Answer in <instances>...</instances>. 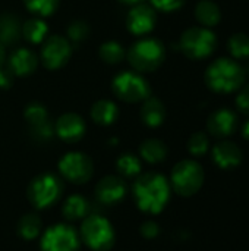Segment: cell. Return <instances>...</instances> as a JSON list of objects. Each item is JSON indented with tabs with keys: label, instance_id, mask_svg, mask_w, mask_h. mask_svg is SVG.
<instances>
[{
	"label": "cell",
	"instance_id": "6",
	"mask_svg": "<svg viewBox=\"0 0 249 251\" xmlns=\"http://www.w3.org/2000/svg\"><path fill=\"white\" fill-rule=\"evenodd\" d=\"M113 94L125 103H141L151 96V87L142 74L122 71L112 81Z\"/></svg>",
	"mask_w": 249,
	"mask_h": 251
},
{
	"label": "cell",
	"instance_id": "23",
	"mask_svg": "<svg viewBox=\"0 0 249 251\" xmlns=\"http://www.w3.org/2000/svg\"><path fill=\"white\" fill-rule=\"evenodd\" d=\"M48 26L43 18H31L22 25V35L23 38L31 44H40L43 43L48 35Z\"/></svg>",
	"mask_w": 249,
	"mask_h": 251
},
{
	"label": "cell",
	"instance_id": "26",
	"mask_svg": "<svg viewBox=\"0 0 249 251\" xmlns=\"http://www.w3.org/2000/svg\"><path fill=\"white\" fill-rule=\"evenodd\" d=\"M16 231H18L21 238H23L26 241H31V240L38 237V234L41 231V221H40V218L37 215L28 213V215L22 216L18 221Z\"/></svg>",
	"mask_w": 249,
	"mask_h": 251
},
{
	"label": "cell",
	"instance_id": "10",
	"mask_svg": "<svg viewBox=\"0 0 249 251\" xmlns=\"http://www.w3.org/2000/svg\"><path fill=\"white\" fill-rule=\"evenodd\" d=\"M59 171L65 179L79 185L91 179L94 174V165L87 154L81 151H70L60 159Z\"/></svg>",
	"mask_w": 249,
	"mask_h": 251
},
{
	"label": "cell",
	"instance_id": "39",
	"mask_svg": "<svg viewBox=\"0 0 249 251\" xmlns=\"http://www.w3.org/2000/svg\"><path fill=\"white\" fill-rule=\"evenodd\" d=\"M4 59H6V51H4V47H3V44L0 43V66L4 63Z\"/></svg>",
	"mask_w": 249,
	"mask_h": 251
},
{
	"label": "cell",
	"instance_id": "16",
	"mask_svg": "<svg viewBox=\"0 0 249 251\" xmlns=\"http://www.w3.org/2000/svg\"><path fill=\"white\" fill-rule=\"evenodd\" d=\"M211 156H213L214 163L220 169H225V171L238 168L242 163V159H244V153H242L241 147L236 143L230 141V140L219 141L213 147Z\"/></svg>",
	"mask_w": 249,
	"mask_h": 251
},
{
	"label": "cell",
	"instance_id": "35",
	"mask_svg": "<svg viewBox=\"0 0 249 251\" xmlns=\"http://www.w3.org/2000/svg\"><path fill=\"white\" fill-rule=\"evenodd\" d=\"M236 107L244 115H249V84H244L238 90L236 96Z\"/></svg>",
	"mask_w": 249,
	"mask_h": 251
},
{
	"label": "cell",
	"instance_id": "33",
	"mask_svg": "<svg viewBox=\"0 0 249 251\" xmlns=\"http://www.w3.org/2000/svg\"><path fill=\"white\" fill-rule=\"evenodd\" d=\"M31 135L40 141H47L54 135V125L50 122V119L38 125H34L31 126Z\"/></svg>",
	"mask_w": 249,
	"mask_h": 251
},
{
	"label": "cell",
	"instance_id": "8",
	"mask_svg": "<svg viewBox=\"0 0 249 251\" xmlns=\"http://www.w3.org/2000/svg\"><path fill=\"white\" fill-rule=\"evenodd\" d=\"M81 237L84 243L94 251H109L113 249L116 234L112 224L103 216H87L81 225Z\"/></svg>",
	"mask_w": 249,
	"mask_h": 251
},
{
	"label": "cell",
	"instance_id": "27",
	"mask_svg": "<svg viewBox=\"0 0 249 251\" xmlns=\"http://www.w3.org/2000/svg\"><path fill=\"white\" fill-rule=\"evenodd\" d=\"M227 50L235 60L249 59V35L245 32H236L227 40Z\"/></svg>",
	"mask_w": 249,
	"mask_h": 251
},
{
	"label": "cell",
	"instance_id": "17",
	"mask_svg": "<svg viewBox=\"0 0 249 251\" xmlns=\"http://www.w3.org/2000/svg\"><path fill=\"white\" fill-rule=\"evenodd\" d=\"M7 66L10 68L15 76H28L37 71L38 57L32 50L26 47H21V49H16L9 56Z\"/></svg>",
	"mask_w": 249,
	"mask_h": 251
},
{
	"label": "cell",
	"instance_id": "7",
	"mask_svg": "<svg viewBox=\"0 0 249 251\" xmlns=\"http://www.w3.org/2000/svg\"><path fill=\"white\" fill-rule=\"evenodd\" d=\"M63 185L57 175L54 174H40L37 175L26 188V197L35 209H47L56 204L62 196Z\"/></svg>",
	"mask_w": 249,
	"mask_h": 251
},
{
	"label": "cell",
	"instance_id": "37",
	"mask_svg": "<svg viewBox=\"0 0 249 251\" xmlns=\"http://www.w3.org/2000/svg\"><path fill=\"white\" fill-rule=\"evenodd\" d=\"M13 78H15V75L10 71V68L7 66V63H3L0 66V88H3V90L9 88L13 84Z\"/></svg>",
	"mask_w": 249,
	"mask_h": 251
},
{
	"label": "cell",
	"instance_id": "9",
	"mask_svg": "<svg viewBox=\"0 0 249 251\" xmlns=\"http://www.w3.org/2000/svg\"><path fill=\"white\" fill-rule=\"evenodd\" d=\"M72 56V44L66 37L50 35L41 43L40 59L45 69L57 71L63 68Z\"/></svg>",
	"mask_w": 249,
	"mask_h": 251
},
{
	"label": "cell",
	"instance_id": "40",
	"mask_svg": "<svg viewBox=\"0 0 249 251\" xmlns=\"http://www.w3.org/2000/svg\"><path fill=\"white\" fill-rule=\"evenodd\" d=\"M122 3H126V4H136V3H141L142 0H120Z\"/></svg>",
	"mask_w": 249,
	"mask_h": 251
},
{
	"label": "cell",
	"instance_id": "30",
	"mask_svg": "<svg viewBox=\"0 0 249 251\" xmlns=\"http://www.w3.org/2000/svg\"><path fill=\"white\" fill-rule=\"evenodd\" d=\"M90 25L82 21V19H76V21H72L68 28H66V34H68V40L75 44H79L82 41H85L88 37H90Z\"/></svg>",
	"mask_w": 249,
	"mask_h": 251
},
{
	"label": "cell",
	"instance_id": "19",
	"mask_svg": "<svg viewBox=\"0 0 249 251\" xmlns=\"http://www.w3.org/2000/svg\"><path fill=\"white\" fill-rule=\"evenodd\" d=\"M195 18L201 26L213 28L222 21V9L213 0H200L195 6Z\"/></svg>",
	"mask_w": 249,
	"mask_h": 251
},
{
	"label": "cell",
	"instance_id": "11",
	"mask_svg": "<svg viewBox=\"0 0 249 251\" xmlns=\"http://www.w3.org/2000/svg\"><path fill=\"white\" fill-rule=\"evenodd\" d=\"M40 247L41 251H79L81 241L72 226L57 224L44 232Z\"/></svg>",
	"mask_w": 249,
	"mask_h": 251
},
{
	"label": "cell",
	"instance_id": "21",
	"mask_svg": "<svg viewBox=\"0 0 249 251\" xmlns=\"http://www.w3.org/2000/svg\"><path fill=\"white\" fill-rule=\"evenodd\" d=\"M139 154L145 162H148L151 165H157V163H161L166 160V157L169 154V149L161 140L148 138V140L142 141V144L139 146Z\"/></svg>",
	"mask_w": 249,
	"mask_h": 251
},
{
	"label": "cell",
	"instance_id": "4",
	"mask_svg": "<svg viewBox=\"0 0 249 251\" xmlns=\"http://www.w3.org/2000/svg\"><path fill=\"white\" fill-rule=\"evenodd\" d=\"M205 179L203 166L192 159H185L176 163L170 174V187L181 197L197 194Z\"/></svg>",
	"mask_w": 249,
	"mask_h": 251
},
{
	"label": "cell",
	"instance_id": "38",
	"mask_svg": "<svg viewBox=\"0 0 249 251\" xmlns=\"http://www.w3.org/2000/svg\"><path fill=\"white\" fill-rule=\"evenodd\" d=\"M241 134H242V137H244L247 141H249V119L244 122V125H242V128H241Z\"/></svg>",
	"mask_w": 249,
	"mask_h": 251
},
{
	"label": "cell",
	"instance_id": "25",
	"mask_svg": "<svg viewBox=\"0 0 249 251\" xmlns=\"http://www.w3.org/2000/svg\"><path fill=\"white\" fill-rule=\"evenodd\" d=\"M98 56H100V59H101L104 63L116 65V63H120V62L125 59L126 50H125V47H123L119 41L109 40V41H104V43L100 46Z\"/></svg>",
	"mask_w": 249,
	"mask_h": 251
},
{
	"label": "cell",
	"instance_id": "14",
	"mask_svg": "<svg viewBox=\"0 0 249 251\" xmlns=\"http://www.w3.org/2000/svg\"><path fill=\"white\" fill-rule=\"evenodd\" d=\"M87 125L78 113H63L54 124V134L65 143H78L84 138Z\"/></svg>",
	"mask_w": 249,
	"mask_h": 251
},
{
	"label": "cell",
	"instance_id": "32",
	"mask_svg": "<svg viewBox=\"0 0 249 251\" xmlns=\"http://www.w3.org/2000/svg\"><path fill=\"white\" fill-rule=\"evenodd\" d=\"M210 149V140L205 132H195L188 140V150L192 156L201 157Z\"/></svg>",
	"mask_w": 249,
	"mask_h": 251
},
{
	"label": "cell",
	"instance_id": "31",
	"mask_svg": "<svg viewBox=\"0 0 249 251\" xmlns=\"http://www.w3.org/2000/svg\"><path fill=\"white\" fill-rule=\"evenodd\" d=\"M23 118L29 124V126H34V125L48 121V112L44 104H41L38 101H32L25 107Z\"/></svg>",
	"mask_w": 249,
	"mask_h": 251
},
{
	"label": "cell",
	"instance_id": "3",
	"mask_svg": "<svg viewBox=\"0 0 249 251\" xmlns=\"http://www.w3.org/2000/svg\"><path fill=\"white\" fill-rule=\"evenodd\" d=\"M129 65L139 74L157 71L166 59V47L158 38L142 37L126 51Z\"/></svg>",
	"mask_w": 249,
	"mask_h": 251
},
{
	"label": "cell",
	"instance_id": "13",
	"mask_svg": "<svg viewBox=\"0 0 249 251\" xmlns=\"http://www.w3.org/2000/svg\"><path fill=\"white\" fill-rule=\"evenodd\" d=\"M238 128H239V118L232 109L227 107L214 110L207 119L208 134L220 140H226L227 137L233 135Z\"/></svg>",
	"mask_w": 249,
	"mask_h": 251
},
{
	"label": "cell",
	"instance_id": "5",
	"mask_svg": "<svg viewBox=\"0 0 249 251\" xmlns=\"http://www.w3.org/2000/svg\"><path fill=\"white\" fill-rule=\"evenodd\" d=\"M183 54L192 60H203L210 57L217 47V37L211 28L191 26L182 35L179 41Z\"/></svg>",
	"mask_w": 249,
	"mask_h": 251
},
{
	"label": "cell",
	"instance_id": "36",
	"mask_svg": "<svg viewBox=\"0 0 249 251\" xmlns=\"http://www.w3.org/2000/svg\"><path fill=\"white\" fill-rule=\"evenodd\" d=\"M160 234V226L154 221H147L141 225V235L147 240H153Z\"/></svg>",
	"mask_w": 249,
	"mask_h": 251
},
{
	"label": "cell",
	"instance_id": "12",
	"mask_svg": "<svg viewBox=\"0 0 249 251\" xmlns=\"http://www.w3.org/2000/svg\"><path fill=\"white\" fill-rule=\"evenodd\" d=\"M157 24V10L147 3H136L126 15V28L136 37L150 34Z\"/></svg>",
	"mask_w": 249,
	"mask_h": 251
},
{
	"label": "cell",
	"instance_id": "1",
	"mask_svg": "<svg viewBox=\"0 0 249 251\" xmlns=\"http://www.w3.org/2000/svg\"><path fill=\"white\" fill-rule=\"evenodd\" d=\"M170 190L172 187L166 176L157 172H147L138 175L132 187V194L139 210L158 215L170 200Z\"/></svg>",
	"mask_w": 249,
	"mask_h": 251
},
{
	"label": "cell",
	"instance_id": "24",
	"mask_svg": "<svg viewBox=\"0 0 249 251\" xmlns=\"http://www.w3.org/2000/svg\"><path fill=\"white\" fill-rule=\"evenodd\" d=\"M88 210H90L88 201L79 194H73V196L68 197L62 207V213L68 221L84 219V218H87Z\"/></svg>",
	"mask_w": 249,
	"mask_h": 251
},
{
	"label": "cell",
	"instance_id": "2",
	"mask_svg": "<svg viewBox=\"0 0 249 251\" xmlns=\"http://www.w3.org/2000/svg\"><path fill=\"white\" fill-rule=\"evenodd\" d=\"M207 87L219 94H230L238 91L247 79L242 65L230 57H219L211 62L204 75Z\"/></svg>",
	"mask_w": 249,
	"mask_h": 251
},
{
	"label": "cell",
	"instance_id": "34",
	"mask_svg": "<svg viewBox=\"0 0 249 251\" xmlns=\"http://www.w3.org/2000/svg\"><path fill=\"white\" fill-rule=\"evenodd\" d=\"M151 6L158 10V12H164V13H172L176 12L179 9H182L186 3V0H150Z\"/></svg>",
	"mask_w": 249,
	"mask_h": 251
},
{
	"label": "cell",
	"instance_id": "18",
	"mask_svg": "<svg viewBox=\"0 0 249 251\" xmlns=\"http://www.w3.org/2000/svg\"><path fill=\"white\" fill-rule=\"evenodd\" d=\"M139 115H141V121L147 126L157 128V126H160L166 121L167 112H166L164 103L158 97L150 96L148 99L144 100Z\"/></svg>",
	"mask_w": 249,
	"mask_h": 251
},
{
	"label": "cell",
	"instance_id": "20",
	"mask_svg": "<svg viewBox=\"0 0 249 251\" xmlns=\"http://www.w3.org/2000/svg\"><path fill=\"white\" fill-rule=\"evenodd\" d=\"M91 118L100 126H109L119 118V107L112 100H98L91 107Z\"/></svg>",
	"mask_w": 249,
	"mask_h": 251
},
{
	"label": "cell",
	"instance_id": "15",
	"mask_svg": "<svg viewBox=\"0 0 249 251\" xmlns=\"http://www.w3.org/2000/svg\"><path fill=\"white\" fill-rule=\"evenodd\" d=\"M128 185L123 178L116 175H107L98 181L95 187V197L106 206H114L122 201L126 196Z\"/></svg>",
	"mask_w": 249,
	"mask_h": 251
},
{
	"label": "cell",
	"instance_id": "28",
	"mask_svg": "<svg viewBox=\"0 0 249 251\" xmlns=\"http://www.w3.org/2000/svg\"><path fill=\"white\" fill-rule=\"evenodd\" d=\"M116 169L125 178H134V176H138L141 174L142 163H141L139 157H136L135 154L125 153L120 157H117V160H116Z\"/></svg>",
	"mask_w": 249,
	"mask_h": 251
},
{
	"label": "cell",
	"instance_id": "29",
	"mask_svg": "<svg viewBox=\"0 0 249 251\" xmlns=\"http://www.w3.org/2000/svg\"><path fill=\"white\" fill-rule=\"evenodd\" d=\"M59 3L60 0H23L25 7L38 18L51 16L57 10Z\"/></svg>",
	"mask_w": 249,
	"mask_h": 251
},
{
	"label": "cell",
	"instance_id": "22",
	"mask_svg": "<svg viewBox=\"0 0 249 251\" xmlns=\"http://www.w3.org/2000/svg\"><path fill=\"white\" fill-rule=\"evenodd\" d=\"M22 35V26L18 19V16L4 13L0 16V43L4 44H13L16 43Z\"/></svg>",
	"mask_w": 249,
	"mask_h": 251
}]
</instances>
